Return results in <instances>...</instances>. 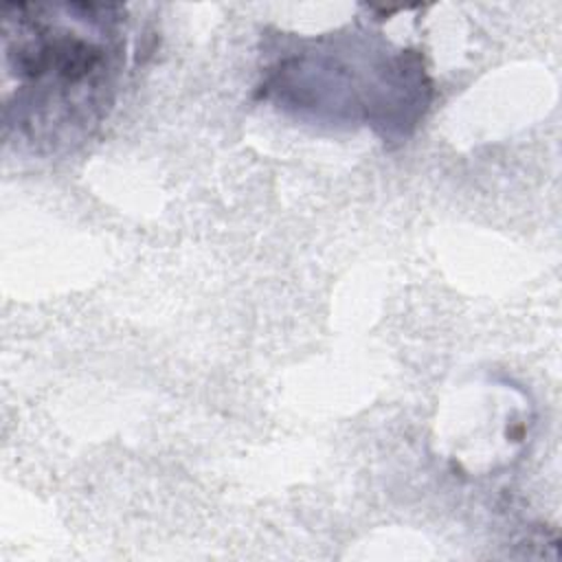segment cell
<instances>
[{
    "label": "cell",
    "mask_w": 562,
    "mask_h": 562,
    "mask_svg": "<svg viewBox=\"0 0 562 562\" xmlns=\"http://www.w3.org/2000/svg\"><path fill=\"white\" fill-rule=\"evenodd\" d=\"M125 7H2L4 132L37 154L72 151L108 116L125 64Z\"/></svg>",
    "instance_id": "cell-1"
}]
</instances>
